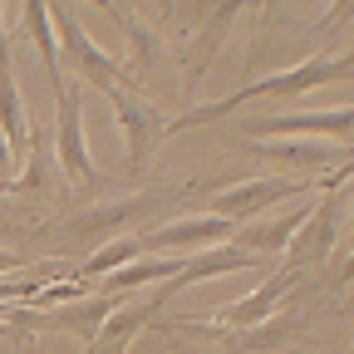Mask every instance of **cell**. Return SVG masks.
<instances>
[{"mask_svg":"<svg viewBox=\"0 0 354 354\" xmlns=\"http://www.w3.org/2000/svg\"><path fill=\"white\" fill-rule=\"evenodd\" d=\"M10 148H6V138H0V187H10Z\"/></svg>","mask_w":354,"mask_h":354,"instance_id":"obj_18","label":"cell"},{"mask_svg":"<svg viewBox=\"0 0 354 354\" xmlns=\"http://www.w3.org/2000/svg\"><path fill=\"white\" fill-rule=\"evenodd\" d=\"M241 133L246 138H271V143H281V138H335V148H349V133H354V109L344 104V109H325V113H286V118H246L241 123Z\"/></svg>","mask_w":354,"mask_h":354,"instance_id":"obj_4","label":"cell"},{"mask_svg":"<svg viewBox=\"0 0 354 354\" xmlns=\"http://www.w3.org/2000/svg\"><path fill=\"white\" fill-rule=\"evenodd\" d=\"M236 227L221 216H187V221H172V227H158V232H143V256H177V251H207V246H221Z\"/></svg>","mask_w":354,"mask_h":354,"instance_id":"obj_9","label":"cell"},{"mask_svg":"<svg viewBox=\"0 0 354 354\" xmlns=\"http://www.w3.org/2000/svg\"><path fill=\"white\" fill-rule=\"evenodd\" d=\"M104 99L113 104L118 128H123V138H128V167H133V172H143V167H148V153L162 143V133H167L158 104H148V99H138V94H128V88H118V84L109 88Z\"/></svg>","mask_w":354,"mask_h":354,"instance_id":"obj_7","label":"cell"},{"mask_svg":"<svg viewBox=\"0 0 354 354\" xmlns=\"http://www.w3.org/2000/svg\"><path fill=\"white\" fill-rule=\"evenodd\" d=\"M162 305H167V300H162L158 290H153L148 300H138V305H128V300H123L113 315L99 325V335L88 339V354H128V344L138 339V330H148V325L158 320V310H162Z\"/></svg>","mask_w":354,"mask_h":354,"instance_id":"obj_11","label":"cell"},{"mask_svg":"<svg viewBox=\"0 0 354 354\" xmlns=\"http://www.w3.org/2000/svg\"><path fill=\"white\" fill-rule=\"evenodd\" d=\"M6 271H30V261L25 256H10V251H0V276Z\"/></svg>","mask_w":354,"mask_h":354,"instance_id":"obj_17","label":"cell"},{"mask_svg":"<svg viewBox=\"0 0 354 354\" xmlns=\"http://www.w3.org/2000/svg\"><path fill=\"white\" fill-rule=\"evenodd\" d=\"M251 153L266 158V162H281V167H305L310 177H325L339 162H349V148H320V143H305V138H295V143H266V148H251Z\"/></svg>","mask_w":354,"mask_h":354,"instance_id":"obj_14","label":"cell"},{"mask_svg":"<svg viewBox=\"0 0 354 354\" xmlns=\"http://www.w3.org/2000/svg\"><path fill=\"white\" fill-rule=\"evenodd\" d=\"M300 271H281L276 276H266L251 295H241V300H232V305H221V310H212V320L207 325H216V330H251V325H261V320H271L276 315V305L290 295V290H300Z\"/></svg>","mask_w":354,"mask_h":354,"instance_id":"obj_8","label":"cell"},{"mask_svg":"<svg viewBox=\"0 0 354 354\" xmlns=\"http://www.w3.org/2000/svg\"><path fill=\"white\" fill-rule=\"evenodd\" d=\"M349 74H354V55H315V59H305V64H295V69H286V74L251 79V84H241L236 94L216 99V104L187 109L183 118L167 123L162 138H172V133H187V128H197V123H216V118L236 113V109L251 104V99H295V94H305V88H320V84H335V79H349Z\"/></svg>","mask_w":354,"mask_h":354,"instance_id":"obj_1","label":"cell"},{"mask_svg":"<svg viewBox=\"0 0 354 354\" xmlns=\"http://www.w3.org/2000/svg\"><path fill=\"white\" fill-rule=\"evenodd\" d=\"M55 158H59V167H64V177L74 187L99 183V167L88 158V138H84V109L69 94V84L55 94Z\"/></svg>","mask_w":354,"mask_h":354,"instance_id":"obj_6","label":"cell"},{"mask_svg":"<svg viewBox=\"0 0 354 354\" xmlns=\"http://www.w3.org/2000/svg\"><path fill=\"white\" fill-rule=\"evenodd\" d=\"M251 266H261V261H256V256H246V251H236V246H207V251L187 256V261H183V271H177L172 281H162V286H158V295H162V300H172L177 290H187V286H197V281L232 276V271H251Z\"/></svg>","mask_w":354,"mask_h":354,"instance_id":"obj_12","label":"cell"},{"mask_svg":"<svg viewBox=\"0 0 354 354\" xmlns=\"http://www.w3.org/2000/svg\"><path fill=\"white\" fill-rule=\"evenodd\" d=\"M0 138H6L15 162L30 158V118H25V99H20V84H15V64H10L6 10H0Z\"/></svg>","mask_w":354,"mask_h":354,"instance_id":"obj_10","label":"cell"},{"mask_svg":"<svg viewBox=\"0 0 354 354\" xmlns=\"http://www.w3.org/2000/svg\"><path fill=\"white\" fill-rule=\"evenodd\" d=\"M315 212V202H305L300 212H290V216H281V221H271V227H236L232 232V241H236V251H246V256H286V246H290V236L305 227V216Z\"/></svg>","mask_w":354,"mask_h":354,"instance_id":"obj_13","label":"cell"},{"mask_svg":"<svg viewBox=\"0 0 354 354\" xmlns=\"http://www.w3.org/2000/svg\"><path fill=\"white\" fill-rule=\"evenodd\" d=\"M162 202V192H143V197H133V202H118V207H104V212H94V216H84V221H74L79 232H109V227H123V221H133V216H143L148 207H158Z\"/></svg>","mask_w":354,"mask_h":354,"instance_id":"obj_16","label":"cell"},{"mask_svg":"<svg viewBox=\"0 0 354 354\" xmlns=\"http://www.w3.org/2000/svg\"><path fill=\"white\" fill-rule=\"evenodd\" d=\"M50 25H55V50H59V69H64V59L79 69V79H88L99 88V94H109L113 88V79H123V59L118 55H109V50H99L94 39H88V30L79 25V15L74 10H50Z\"/></svg>","mask_w":354,"mask_h":354,"instance_id":"obj_2","label":"cell"},{"mask_svg":"<svg viewBox=\"0 0 354 354\" xmlns=\"http://www.w3.org/2000/svg\"><path fill=\"white\" fill-rule=\"evenodd\" d=\"M20 25L30 30L35 50H39V59H44V74H50V88L59 94V88H64V69H59V50H55V25H50V6H39V0H30V6L20 10Z\"/></svg>","mask_w":354,"mask_h":354,"instance_id":"obj_15","label":"cell"},{"mask_svg":"<svg viewBox=\"0 0 354 354\" xmlns=\"http://www.w3.org/2000/svg\"><path fill=\"white\" fill-rule=\"evenodd\" d=\"M300 192H315V177H251V183H236L227 192L207 197V216H221L232 227H246V221L266 207H276L281 197H300Z\"/></svg>","mask_w":354,"mask_h":354,"instance_id":"obj_3","label":"cell"},{"mask_svg":"<svg viewBox=\"0 0 354 354\" xmlns=\"http://www.w3.org/2000/svg\"><path fill=\"white\" fill-rule=\"evenodd\" d=\"M339 216H344V187L339 192H330L315 212L305 216V227L290 236V246H286V271H310V266H320L330 261V251H335V241H339Z\"/></svg>","mask_w":354,"mask_h":354,"instance_id":"obj_5","label":"cell"}]
</instances>
